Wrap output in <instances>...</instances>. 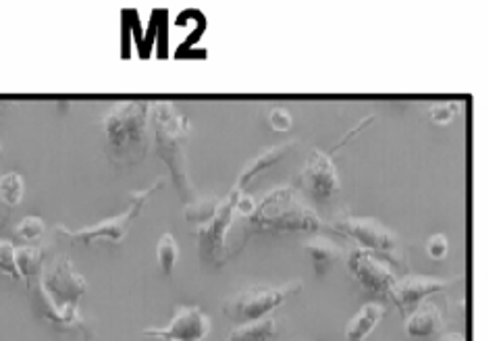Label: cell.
Here are the masks:
<instances>
[{"label":"cell","mask_w":503,"mask_h":341,"mask_svg":"<svg viewBox=\"0 0 503 341\" xmlns=\"http://www.w3.org/2000/svg\"><path fill=\"white\" fill-rule=\"evenodd\" d=\"M106 136V152L115 165L142 163L152 146L150 104L129 100L112 106L102 119Z\"/></svg>","instance_id":"1"},{"label":"cell","mask_w":503,"mask_h":341,"mask_svg":"<svg viewBox=\"0 0 503 341\" xmlns=\"http://www.w3.org/2000/svg\"><path fill=\"white\" fill-rule=\"evenodd\" d=\"M150 131L156 157L170 170L173 183L183 198H194V183L187 167V142L191 133L189 119L173 102L150 104Z\"/></svg>","instance_id":"2"},{"label":"cell","mask_w":503,"mask_h":341,"mask_svg":"<svg viewBox=\"0 0 503 341\" xmlns=\"http://www.w3.org/2000/svg\"><path fill=\"white\" fill-rule=\"evenodd\" d=\"M248 229L258 233H314L321 229V219L291 187L283 185L270 189L260 202H256L254 212L246 219V231Z\"/></svg>","instance_id":"3"},{"label":"cell","mask_w":503,"mask_h":341,"mask_svg":"<svg viewBox=\"0 0 503 341\" xmlns=\"http://www.w3.org/2000/svg\"><path fill=\"white\" fill-rule=\"evenodd\" d=\"M163 187V179H156L154 183H150L144 189H136L129 194V204L127 208L110 219H104L96 225H89L84 229H69L65 225H57L54 233L71 244H84V246H94V244H108V246H121L133 225V221L142 215L144 204L152 198L154 191H159Z\"/></svg>","instance_id":"4"},{"label":"cell","mask_w":503,"mask_h":341,"mask_svg":"<svg viewBox=\"0 0 503 341\" xmlns=\"http://www.w3.org/2000/svg\"><path fill=\"white\" fill-rule=\"evenodd\" d=\"M302 281H289L283 285H250L223 302V314L235 325L254 323L268 317L275 308H281L291 296L300 293Z\"/></svg>","instance_id":"5"},{"label":"cell","mask_w":503,"mask_h":341,"mask_svg":"<svg viewBox=\"0 0 503 341\" xmlns=\"http://www.w3.org/2000/svg\"><path fill=\"white\" fill-rule=\"evenodd\" d=\"M337 233L353 240L358 248L368 250L381 260H385L393 270L402 268L404 252H402V240L395 231L385 227L377 219H362V217H341L333 223Z\"/></svg>","instance_id":"6"},{"label":"cell","mask_w":503,"mask_h":341,"mask_svg":"<svg viewBox=\"0 0 503 341\" xmlns=\"http://www.w3.org/2000/svg\"><path fill=\"white\" fill-rule=\"evenodd\" d=\"M240 191L242 189H238L233 185L229 196L221 200L212 219L208 223L196 227L198 256L204 264L221 266L231 258L229 248H227V235H229V229H231V223H233V217H235V200H238Z\"/></svg>","instance_id":"7"},{"label":"cell","mask_w":503,"mask_h":341,"mask_svg":"<svg viewBox=\"0 0 503 341\" xmlns=\"http://www.w3.org/2000/svg\"><path fill=\"white\" fill-rule=\"evenodd\" d=\"M347 268L356 283L370 296L381 300H391L393 287L398 283L395 270L368 250L353 248L347 256Z\"/></svg>","instance_id":"8"},{"label":"cell","mask_w":503,"mask_h":341,"mask_svg":"<svg viewBox=\"0 0 503 341\" xmlns=\"http://www.w3.org/2000/svg\"><path fill=\"white\" fill-rule=\"evenodd\" d=\"M210 333V319L200 306H183L167 327L144 329L142 335L156 341H204Z\"/></svg>","instance_id":"9"},{"label":"cell","mask_w":503,"mask_h":341,"mask_svg":"<svg viewBox=\"0 0 503 341\" xmlns=\"http://www.w3.org/2000/svg\"><path fill=\"white\" fill-rule=\"evenodd\" d=\"M300 187L314 200H329L333 194L339 191L341 187L339 173L327 152L314 148L308 154L306 165L300 173Z\"/></svg>","instance_id":"10"},{"label":"cell","mask_w":503,"mask_h":341,"mask_svg":"<svg viewBox=\"0 0 503 341\" xmlns=\"http://www.w3.org/2000/svg\"><path fill=\"white\" fill-rule=\"evenodd\" d=\"M458 281H460V277H453V279H430V277H420V275L404 277V279H398L393 293H391V302L398 304L400 314L406 321L428 296L439 293Z\"/></svg>","instance_id":"11"},{"label":"cell","mask_w":503,"mask_h":341,"mask_svg":"<svg viewBox=\"0 0 503 341\" xmlns=\"http://www.w3.org/2000/svg\"><path fill=\"white\" fill-rule=\"evenodd\" d=\"M404 323H406V335L412 341L432 340L443 327V314L437 304L424 300Z\"/></svg>","instance_id":"12"},{"label":"cell","mask_w":503,"mask_h":341,"mask_svg":"<svg viewBox=\"0 0 503 341\" xmlns=\"http://www.w3.org/2000/svg\"><path fill=\"white\" fill-rule=\"evenodd\" d=\"M296 146H298V140H289V142H281V144H277V146H270V148L258 152L254 159H250V163L244 167V170L240 173V179H238L235 187L244 191L246 185L250 183L258 173L270 169L272 165H277L279 161H283Z\"/></svg>","instance_id":"13"},{"label":"cell","mask_w":503,"mask_h":341,"mask_svg":"<svg viewBox=\"0 0 503 341\" xmlns=\"http://www.w3.org/2000/svg\"><path fill=\"white\" fill-rule=\"evenodd\" d=\"M304 252L310 256V262L319 277H327L329 270H333L337 262L343 258V248H339L337 244L329 242L327 238H321V235L306 240Z\"/></svg>","instance_id":"14"},{"label":"cell","mask_w":503,"mask_h":341,"mask_svg":"<svg viewBox=\"0 0 503 341\" xmlns=\"http://www.w3.org/2000/svg\"><path fill=\"white\" fill-rule=\"evenodd\" d=\"M387 308L383 304H364L358 314L347 323L345 327V340L347 341H366V338L377 329V325L385 319Z\"/></svg>","instance_id":"15"},{"label":"cell","mask_w":503,"mask_h":341,"mask_svg":"<svg viewBox=\"0 0 503 341\" xmlns=\"http://www.w3.org/2000/svg\"><path fill=\"white\" fill-rule=\"evenodd\" d=\"M275 335H277V319L268 314L254 323L238 325L225 341H270Z\"/></svg>","instance_id":"16"},{"label":"cell","mask_w":503,"mask_h":341,"mask_svg":"<svg viewBox=\"0 0 503 341\" xmlns=\"http://www.w3.org/2000/svg\"><path fill=\"white\" fill-rule=\"evenodd\" d=\"M219 204H221L219 198H198V200H194L185 206L183 219L191 225H204L212 219Z\"/></svg>","instance_id":"17"},{"label":"cell","mask_w":503,"mask_h":341,"mask_svg":"<svg viewBox=\"0 0 503 341\" xmlns=\"http://www.w3.org/2000/svg\"><path fill=\"white\" fill-rule=\"evenodd\" d=\"M156 260H159V268L165 277H170L175 266H177V260H179V246L175 242V238L170 233H163L159 238V244H156Z\"/></svg>","instance_id":"18"},{"label":"cell","mask_w":503,"mask_h":341,"mask_svg":"<svg viewBox=\"0 0 503 341\" xmlns=\"http://www.w3.org/2000/svg\"><path fill=\"white\" fill-rule=\"evenodd\" d=\"M17 256V264L21 270V277L25 281V285L31 281V277L40 270L42 266V250L38 246H25V248H15Z\"/></svg>","instance_id":"19"},{"label":"cell","mask_w":503,"mask_h":341,"mask_svg":"<svg viewBox=\"0 0 503 341\" xmlns=\"http://www.w3.org/2000/svg\"><path fill=\"white\" fill-rule=\"evenodd\" d=\"M23 191H25V185L19 173H6L0 177V200L8 208L17 206L23 200Z\"/></svg>","instance_id":"20"},{"label":"cell","mask_w":503,"mask_h":341,"mask_svg":"<svg viewBox=\"0 0 503 341\" xmlns=\"http://www.w3.org/2000/svg\"><path fill=\"white\" fill-rule=\"evenodd\" d=\"M0 273L13 281H23L17 264V256H15V246L8 240H0Z\"/></svg>","instance_id":"21"},{"label":"cell","mask_w":503,"mask_h":341,"mask_svg":"<svg viewBox=\"0 0 503 341\" xmlns=\"http://www.w3.org/2000/svg\"><path fill=\"white\" fill-rule=\"evenodd\" d=\"M44 229H46V225L40 217H25L15 227V233H17V238L25 240V242H36L44 235Z\"/></svg>","instance_id":"22"},{"label":"cell","mask_w":503,"mask_h":341,"mask_svg":"<svg viewBox=\"0 0 503 341\" xmlns=\"http://www.w3.org/2000/svg\"><path fill=\"white\" fill-rule=\"evenodd\" d=\"M455 115H458V104H453V102H441V104L430 106V110H428L430 121L435 125H441V127L449 125L455 119Z\"/></svg>","instance_id":"23"},{"label":"cell","mask_w":503,"mask_h":341,"mask_svg":"<svg viewBox=\"0 0 503 341\" xmlns=\"http://www.w3.org/2000/svg\"><path fill=\"white\" fill-rule=\"evenodd\" d=\"M449 252V240L443 233H435L426 240V254L432 260H443Z\"/></svg>","instance_id":"24"},{"label":"cell","mask_w":503,"mask_h":341,"mask_svg":"<svg viewBox=\"0 0 503 341\" xmlns=\"http://www.w3.org/2000/svg\"><path fill=\"white\" fill-rule=\"evenodd\" d=\"M268 123L275 131H289L291 125H293V119L285 108H275L268 115Z\"/></svg>","instance_id":"25"},{"label":"cell","mask_w":503,"mask_h":341,"mask_svg":"<svg viewBox=\"0 0 503 341\" xmlns=\"http://www.w3.org/2000/svg\"><path fill=\"white\" fill-rule=\"evenodd\" d=\"M372 119H374V115H368V117H366L364 121H360V123H358V125H356L353 129H349V131H347V133H345V136H343V138H341V140L337 142L335 148H333V150H337L339 146H343V144H345V142H347V140H349L351 136H356V133H358L360 129H364V127H366V123H368V121H372Z\"/></svg>","instance_id":"26"},{"label":"cell","mask_w":503,"mask_h":341,"mask_svg":"<svg viewBox=\"0 0 503 341\" xmlns=\"http://www.w3.org/2000/svg\"><path fill=\"white\" fill-rule=\"evenodd\" d=\"M439 341H466V340H464L462 333H447V335H443Z\"/></svg>","instance_id":"27"}]
</instances>
